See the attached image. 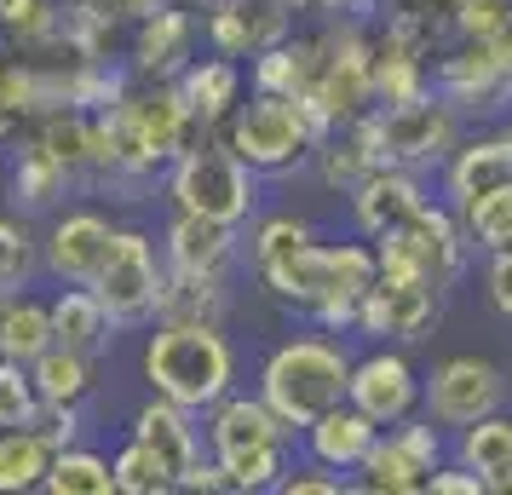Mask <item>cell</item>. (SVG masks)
Masks as SVG:
<instances>
[{
  "label": "cell",
  "mask_w": 512,
  "mask_h": 495,
  "mask_svg": "<svg viewBox=\"0 0 512 495\" xmlns=\"http://www.w3.org/2000/svg\"><path fill=\"white\" fill-rule=\"evenodd\" d=\"M196 41H202V12H190L179 0L156 6L150 18L127 29V47H121V64L133 81H173L196 58Z\"/></svg>",
  "instance_id": "cell-14"
},
{
  "label": "cell",
  "mask_w": 512,
  "mask_h": 495,
  "mask_svg": "<svg viewBox=\"0 0 512 495\" xmlns=\"http://www.w3.org/2000/svg\"><path fill=\"white\" fill-rule=\"evenodd\" d=\"M98 363L104 357H87V352H70V346H47V352L29 363V380H35V398L41 403H81L98 392Z\"/></svg>",
  "instance_id": "cell-26"
},
{
  "label": "cell",
  "mask_w": 512,
  "mask_h": 495,
  "mask_svg": "<svg viewBox=\"0 0 512 495\" xmlns=\"http://www.w3.org/2000/svg\"><path fill=\"white\" fill-rule=\"evenodd\" d=\"M438 311H443V294L426 277L403 271V265H380L363 306H357V334L392 340V346H415V340H426L438 329Z\"/></svg>",
  "instance_id": "cell-11"
},
{
  "label": "cell",
  "mask_w": 512,
  "mask_h": 495,
  "mask_svg": "<svg viewBox=\"0 0 512 495\" xmlns=\"http://www.w3.org/2000/svg\"><path fill=\"white\" fill-rule=\"evenodd\" d=\"M47 306H52V346H70V352H87V357H110L121 329L87 283H58V294H52Z\"/></svg>",
  "instance_id": "cell-23"
},
{
  "label": "cell",
  "mask_w": 512,
  "mask_h": 495,
  "mask_svg": "<svg viewBox=\"0 0 512 495\" xmlns=\"http://www.w3.org/2000/svg\"><path fill=\"white\" fill-rule=\"evenodd\" d=\"M449 461V432L432 415H403V421L380 426L374 449L363 467L351 472V490L369 495H426L432 472Z\"/></svg>",
  "instance_id": "cell-8"
},
{
  "label": "cell",
  "mask_w": 512,
  "mask_h": 495,
  "mask_svg": "<svg viewBox=\"0 0 512 495\" xmlns=\"http://www.w3.org/2000/svg\"><path fill=\"white\" fill-rule=\"evenodd\" d=\"M438 173H443V202L461 213L466 202H478L484 190H495V185H507V179H512L507 144H501V133L461 139L455 150H449V162H443Z\"/></svg>",
  "instance_id": "cell-24"
},
{
  "label": "cell",
  "mask_w": 512,
  "mask_h": 495,
  "mask_svg": "<svg viewBox=\"0 0 512 495\" xmlns=\"http://www.w3.org/2000/svg\"><path fill=\"white\" fill-rule=\"evenodd\" d=\"M374 144H380V162L409 167V173H438L449 162V150L461 144L466 116L438 93L426 87L415 98H397V104H374Z\"/></svg>",
  "instance_id": "cell-7"
},
{
  "label": "cell",
  "mask_w": 512,
  "mask_h": 495,
  "mask_svg": "<svg viewBox=\"0 0 512 495\" xmlns=\"http://www.w3.org/2000/svg\"><path fill=\"white\" fill-rule=\"evenodd\" d=\"M484 300L495 306V317H507L512 323V248L484 254Z\"/></svg>",
  "instance_id": "cell-39"
},
{
  "label": "cell",
  "mask_w": 512,
  "mask_h": 495,
  "mask_svg": "<svg viewBox=\"0 0 512 495\" xmlns=\"http://www.w3.org/2000/svg\"><path fill=\"white\" fill-rule=\"evenodd\" d=\"M369 116L323 127V139H317V150H311V173H317L328 190H340V196H351V190L380 167V144H374V121Z\"/></svg>",
  "instance_id": "cell-22"
},
{
  "label": "cell",
  "mask_w": 512,
  "mask_h": 495,
  "mask_svg": "<svg viewBox=\"0 0 512 495\" xmlns=\"http://www.w3.org/2000/svg\"><path fill=\"white\" fill-rule=\"evenodd\" d=\"M426 202H432L426 173H409V167L380 162L369 179H363V185L351 190V231L369 236V242H380V236L397 231L403 219H415Z\"/></svg>",
  "instance_id": "cell-17"
},
{
  "label": "cell",
  "mask_w": 512,
  "mask_h": 495,
  "mask_svg": "<svg viewBox=\"0 0 512 495\" xmlns=\"http://www.w3.org/2000/svg\"><path fill=\"white\" fill-rule=\"evenodd\" d=\"M110 472H116V495H179L173 478H167V467L139 444V438H127V444L110 455Z\"/></svg>",
  "instance_id": "cell-36"
},
{
  "label": "cell",
  "mask_w": 512,
  "mask_h": 495,
  "mask_svg": "<svg viewBox=\"0 0 512 495\" xmlns=\"http://www.w3.org/2000/svg\"><path fill=\"white\" fill-rule=\"evenodd\" d=\"M58 444L35 426H0V495H35L47 484V467Z\"/></svg>",
  "instance_id": "cell-28"
},
{
  "label": "cell",
  "mask_w": 512,
  "mask_h": 495,
  "mask_svg": "<svg viewBox=\"0 0 512 495\" xmlns=\"http://www.w3.org/2000/svg\"><path fill=\"white\" fill-rule=\"evenodd\" d=\"M0 47L12 52L64 47V0H0Z\"/></svg>",
  "instance_id": "cell-30"
},
{
  "label": "cell",
  "mask_w": 512,
  "mask_h": 495,
  "mask_svg": "<svg viewBox=\"0 0 512 495\" xmlns=\"http://www.w3.org/2000/svg\"><path fill=\"white\" fill-rule=\"evenodd\" d=\"M346 375H351V352L346 346H340L328 329H305V334L277 340V346L265 352L254 392L271 403L294 432H300V426L317 421L323 409L346 403Z\"/></svg>",
  "instance_id": "cell-4"
},
{
  "label": "cell",
  "mask_w": 512,
  "mask_h": 495,
  "mask_svg": "<svg viewBox=\"0 0 512 495\" xmlns=\"http://www.w3.org/2000/svg\"><path fill=\"white\" fill-rule=\"evenodd\" d=\"M426 495H489V484H484V478H478L472 467H461V461L449 455V461H443V467L432 472Z\"/></svg>",
  "instance_id": "cell-40"
},
{
  "label": "cell",
  "mask_w": 512,
  "mask_h": 495,
  "mask_svg": "<svg viewBox=\"0 0 512 495\" xmlns=\"http://www.w3.org/2000/svg\"><path fill=\"white\" fill-rule=\"evenodd\" d=\"M351 478H340V472L317 467V461H305V455H294V467L277 478V490L271 495H346Z\"/></svg>",
  "instance_id": "cell-38"
},
{
  "label": "cell",
  "mask_w": 512,
  "mask_h": 495,
  "mask_svg": "<svg viewBox=\"0 0 512 495\" xmlns=\"http://www.w3.org/2000/svg\"><path fill=\"white\" fill-rule=\"evenodd\" d=\"M41 277V236L29 213H0V294H18Z\"/></svg>",
  "instance_id": "cell-33"
},
{
  "label": "cell",
  "mask_w": 512,
  "mask_h": 495,
  "mask_svg": "<svg viewBox=\"0 0 512 495\" xmlns=\"http://www.w3.org/2000/svg\"><path fill=\"white\" fill-rule=\"evenodd\" d=\"M173 87L185 98V110L196 116L202 133H219L225 116L248 98V64L242 58H225V52H196L185 70L173 75Z\"/></svg>",
  "instance_id": "cell-19"
},
{
  "label": "cell",
  "mask_w": 512,
  "mask_h": 495,
  "mask_svg": "<svg viewBox=\"0 0 512 495\" xmlns=\"http://www.w3.org/2000/svg\"><path fill=\"white\" fill-rule=\"evenodd\" d=\"M449 455L461 461V467H472L484 484H495L501 472L512 467V415H478L472 426H461V432H449Z\"/></svg>",
  "instance_id": "cell-29"
},
{
  "label": "cell",
  "mask_w": 512,
  "mask_h": 495,
  "mask_svg": "<svg viewBox=\"0 0 512 495\" xmlns=\"http://www.w3.org/2000/svg\"><path fill=\"white\" fill-rule=\"evenodd\" d=\"M225 306H231V277H213V271H167L162 317H202V323H225Z\"/></svg>",
  "instance_id": "cell-32"
},
{
  "label": "cell",
  "mask_w": 512,
  "mask_h": 495,
  "mask_svg": "<svg viewBox=\"0 0 512 495\" xmlns=\"http://www.w3.org/2000/svg\"><path fill=\"white\" fill-rule=\"evenodd\" d=\"M242 260V231L202 219V213H167L162 231V265L167 271H213V277H231Z\"/></svg>",
  "instance_id": "cell-20"
},
{
  "label": "cell",
  "mask_w": 512,
  "mask_h": 495,
  "mask_svg": "<svg viewBox=\"0 0 512 495\" xmlns=\"http://www.w3.org/2000/svg\"><path fill=\"white\" fill-rule=\"evenodd\" d=\"M179 6H190V12H208L213 0H179Z\"/></svg>",
  "instance_id": "cell-42"
},
{
  "label": "cell",
  "mask_w": 512,
  "mask_h": 495,
  "mask_svg": "<svg viewBox=\"0 0 512 495\" xmlns=\"http://www.w3.org/2000/svg\"><path fill=\"white\" fill-rule=\"evenodd\" d=\"M70 185L75 179L52 162L47 150H35L29 139H18V150H12V173H6V202H12V208L18 213H47Z\"/></svg>",
  "instance_id": "cell-27"
},
{
  "label": "cell",
  "mask_w": 512,
  "mask_h": 495,
  "mask_svg": "<svg viewBox=\"0 0 512 495\" xmlns=\"http://www.w3.org/2000/svg\"><path fill=\"white\" fill-rule=\"evenodd\" d=\"M461 231L472 242V254H501V248H512V179L484 190L478 202H466Z\"/></svg>",
  "instance_id": "cell-34"
},
{
  "label": "cell",
  "mask_w": 512,
  "mask_h": 495,
  "mask_svg": "<svg viewBox=\"0 0 512 495\" xmlns=\"http://www.w3.org/2000/svg\"><path fill=\"white\" fill-rule=\"evenodd\" d=\"M489 495H512V467L501 472V478H495V484H489Z\"/></svg>",
  "instance_id": "cell-41"
},
{
  "label": "cell",
  "mask_w": 512,
  "mask_h": 495,
  "mask_svg": "<svg viewBox=\"0 0 512 495\" xmlns=\"http://www.w3.org/2000/svg\"><path fill=\"white\" fill-rule=\"evenodd\" d=\"M501 403H507V375H501V363H489L478 352H455L443 363H432V375L420 386V409L443 432H461L478 415H495Z\"/></svg>",
  "instance_id": "cell-12"
},
{
  "label": "cell",
  "mask_w": 512,
  "mask_h": 495,
  "mask_svg": "<svg viewBox=\"0 0 512 495\" xmlns=\"http://www.w3.org/2000/svg\"><path fill=\"white\" fill-rule=\"evenodd\" d=\"M139 380L156 398L179 403L190 415H202L236 386V346L225 340V323L202 317H156V329L144 334Z\"/></svg>",
  "instance_id": "cell-3"
},
{
  "label": "cell",
  "mask_w": 512,
  "mask_h": 495,
  "mask_svg": "<svg viewBox=\"0 0 512 495\" xmlns=\"http://www.w3.org/2000/svg\"><path fill=\"white\" fill-rule=\"evenodd\" d=\"M380 254L369 236H305L300 248H288L282 260L259 265L254 283L277 300L282 311H294L311 329H357V306L369 294Z\"/></svg>",
  "instance_id": "cell-1"
},
{
  "label": "cell",
  "mask_w": 512,
  "mask_h": 495,
  "mask_svg": "<svg viewBox=\"0 0 512 495\" xmlns=\"http://www.w3.org/2000/svg\"><path fill=\"white\" fill-rule=\"evenodd\" d=\"M219 139L231 144L259 179H288V173L311 167V150L323 139V121L294 93H254L248 87V98L225 116Z\"/></svg>",
  "instance_id": "cell-5"
},
{
  "label": "cell",
  "mask_w": 512,
  "mask_h": 495,
  "mask_svg": "<svg viewBox=\"0 0 512 495\" xmlns=\"http://www.w3.org/2000/svg\"><path fill=\"white\" fill-rule=\"evenodd\" d=\"M420 386H426V375L409 363V352L392 346V340H374L369 352L351 357L346 403L363 409L374 426H392L403 415H420Z\"/></svg>",
  "instance_id": "cell-13"
},
{
  "label": "cell",
  "mask_w": 512,
  "mask_h": 495,
  "mask_svg": "<svg viewBox=\"0 0 512 495\" xmlns=\"http://www.w3.org/2000/svg\"><path fill=\"white\" fill-rule=\"evenodd\" d=\"M501 144H507V162H512V127H507V133H501Z\"/></svg>",
  "instance_id": "cell-43"
},
{
  "label": "cell",
  "mask_w": 512,
  "mask_h": 495,
  "mask_svg": "<svg viewBox=\"0 0 512 495\" xmlns=\"http://www.w3.org/2000/svg\"><path fill=\"white\" fill-rule=\"evenodd\" d=\"M116 231L121 225L104 208H64L41 231V271L52 283H93L98 265L110 260Z\"/></svg>",
  "instance_id": "cell-15"
},
{
  "label": "cell",
  "mask_w": 512,
  "mask_h": 495,
  "mask_svg": "<svg viewBox=\"0 0 512 495\" xmlns=\"http://www.w3.org/2000/svg\"><path fill=\"white\" fill-rule=\"evenodd\" d=\"M47 346H52V306H47V300H41V294H29V288L0 294V357L29 369Z\"/></svg>",
  "instance_id": "cell-25"
},
{
  "label": "cell",
  "mask_w": 512,
  "mask_h": 495,
  "mask_svg": "<svg viewBox=\"0 0 512 495\" xmlns=\"http://www.w3.org/2000/svg\"><path fill=\"white\" fill-rule=\"evenodd\" d=\"M202 444H208L213 467H219L231 495H271L277 478L300 455V432L259 392H236L231 386L213 409H202Z\"/></svg>",
  "instance_id": "cell-2"
},
{
  "label": "cell",
  "mask_w": 512,
  "mask_h": 495,
  "mask_svg": "<svg viewBox=\"0 0 512 495\" xmlns=\"http://www.w3.org/2000/svg\"><path fill=\"white\" fill-rule=\"evenodd\" d=\"M374 254H380V265H403V271L426 277L438 294H449V288L466 277L472 242H466V231H461V213L432 196L415 219H403L397 231L380 236V242H374Z\"/></svg>",
  "instance_id": "cell-10"
},
{
  "label": "cell",
  "mask_w": 512,
  "mask_h": 495,
  "mask_svg": "<svg viewBox=\"0 0 512 495\" xmlns=\"http://www.w3.org/2000/svg\"><path fill=\"white\" fill-rule=\"evenodd\" d=\"M104 300V311L116 317V329H144L162 317V288H167V265L162 248L144 225H121L110 242V260L98 265V277L87 283Z\"/></svg>",
  "instance_id": "cell-9"
},
{
  "label": "cell",
  "mask_w": 512,
  "mask_h": 495,
  "mask_svg": "<svg viewBox=\"0 0 512 495\" xmlns=\"http://www.w3.org/2000/svg\"><path fill=\"white\" fill-rule=\"evenodd\" d=\"M127 438H139V444L162 461L167 478H173V490H179V478H185V472L208 455V444H202V415H190V409L156 398V392H150V403H139V409H133Z\"/></svg>",
  "instance_id": "cell-18"
},
{
  "label": "cell",
  "mask_w": 512,
  "mask_h": 495,
  "mask_svg": "<svg viewBox=\"0 0 512 495\" xmlns=\"http://www.w3.org/2000/svg\"><path fill=\"white\" fill-rule=\"evenodd\" d=\"M374 438H380V426H374L363 409L334 403L317 421L300 426V455L317 461V467H328V472H340V478H351V472L363 467V455L374 449Z\"/></svg>",
  "instance_id": "cell-21"
},
{
  "label": "cell",
  "mask_w": 512,
  "mask_h": 495,
  "mask_svg": "<svg viewBox=\"0 0 512 495\" xmlns=\"http://www.w3.org/2000/svg\"><path fill=\"white\" fill-rule=\"evenodd\" d=\"M167 202L179 213H202L242 231L259 213V173L219 133H202L167 162Z\"/></svg>",
  "instance_id": "cell-6"
},
{
  "label": "cell",
  "mask_w": 512,
  "mask_h": 495,
  "mask_svg": "<svg viewBox=\"0 0 512 495\" xmlns=\"http://www.w3.org/2000/svg\"><path fill=\"white\" fill-rule=\"evenodd\" d=\"M294 12H300V0H213L202 12V41H208V52L248 64L254 52L294 35Z\"/></svg>",
  "instance_id": "cell-16"
},
{
  "label": "cell",
  "mask_w": 512,
  "mask_h": 495,
  "mask_svg": "<svg viewBox=\"0 0 512 495\" xmlns=\"http://www.w3.org/2000/svg\"><path fill=\"white\" fill-rule=\"evenodd\" d=\"M311 231H317V225L300 219V213H254V219H248V242H242V260H248V271H259V265L282 260L288 248H300Z\"/></svg>",
  "instance_id": "cell-35"
},
{
  "label": "cell",
  "mask_w": 512,
  "mask_h": 495,
  "mask_svg": "<svg viewBox=\"0 0 512 495\" xmlns=\"http://www.w3.org/2000/svg\"><path fill=\"white\" fill-rule=\"evenodd\" d=\"M35 380H29L24 363H6L0 357V426H24L35 415Z\"/></svg>",
  "instance_id": "cell-37"
},
{
  "label": "cell",
  "mask_w": 512,
  "mask_h": 495,
  "mask_svg": "<svg viewBox=\"0 0 512 495\" xmlns=\"http://www.w3.org/2000/svg\"><path fill=\"white\" fill-rule=\"evenodd\" d=\"M47 495H116V472H110V455L93 444H64L58 455H52L47 467V484H41Z\"/></svg>",
  "instance_id": "cell-31"
}]
</instances>
